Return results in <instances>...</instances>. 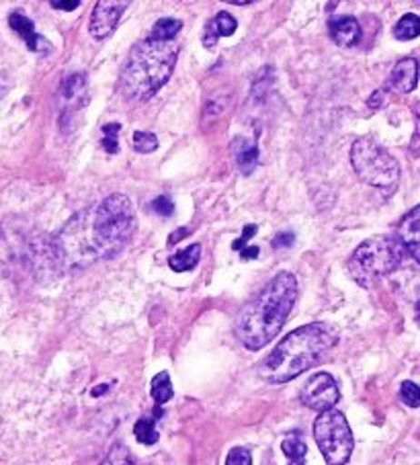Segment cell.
<instances>
[{"instance_id": "30bf717a", "label": "cell", "mask_w": 420, "mask_h": 465, "mask_svg": "<svg viewBox=\"0 0 420 465\" xmlns=\"http://www.w3.org/2000/svg\"><path fill=\"white\" fill-rule=\"evenodd\" d=\"M9 25H11L15 34H17L23 39V42H25V45L29 47L31 52H37V54H50L52 52L50 42H47L44 35L37 34L34 21L25 17V15H23L21 11L11 13Z\"/></svg>"}, {"instance_id": "f1b7e54d", "label": "cell", "mask_w": 420, "mask_h": 465, "mask_svg": "<svg viewBox=\"0 0 420 465\" xmlns=\"http://www.w3.org/2000/svg\"><path fill=\"white\" fill-rule=\"evenodd\" d=\"M50 5L54 9H60V11H76L80 6V0H52Z\"/></svg>"}, {"instance_id": "d4e9b609", "label": "cell", "mask_w": 420, "mask_h": 465, "mask_svg": "<svg viewBox=\"0 0 420 465\" xmlns=\"http://www.w3.org/2000/svg\"><path fill=\"white\" fill-rule=\"evenodd\" d=\"M400 396L404 400V404H408L410 408L420 406V390L415 381H404L400 388Z\"/></svg>"}, {"instance_id": "8992f818", "label": "cell", "mask_w": 420, "mask_h": 465, "mask_svg": "<svg viewBox=\"0 0 420 465\" xmlns=\"http://www.w3.org/2000/svg\"><path fill=\"white\" fill-rule=\"evenodd\" d=\"M404 254H406V248L402 246L398 238H369L355 248L349 267L353 277L367 287L374 279L390 275L398 269Z\"/></svg>"}, {"instance_id": "4fadbf2b", "label": "cell", "mask_w": 420, "mask_h": 465, "mask_svg": "<svg viewBox=\"0 0 420 465\" xmlns=\"http://www.w3.org/2000/svg\"><path fill=\"white\" fill-rule=\"evenodd\" d=\"M418 84V62L415 58H404L395 64L390 76V86L398 93H412Z\"/></svg>"}, {"instance_id": "484cf974", "label": "cell", "mask_w": 420, "mask_h": 465, "mask_svg": "<svg viewBox=\"0 0 420 465\" xmlns=\"http://www.w3.org/2000/svg\"><path fill=\"white\" fill-rule=\"evenodd\" d=\"M225 465H253V457L246 447H234L225 457Z\"/></svg>"}, {"instance_id": "4316f807", "label": "cell", "mask_w": 420, "mask_h": 465, "mask_svg": "<svg viewBox=\"0 0 420 465\" xmlns=\"http://www.w3.org/2000/svg\"><path fill=\"white\" fill-rule=\"evenodd\" d=\"M150 207L158 215H165V218H168V215L175 213V203L171 202V197H166V195H160L158 199H155V202L150 203Z\"/></svg>"}, {"instance_id": "52a82bcc", "label": "cell", "mask_w": 420, "mask_h": 465, "mask_svg": "<svg viewBox=\"0 0 420 465\" xmlns=\"http://www.w3.org/2000/svg\"><path fill=\"white\" fill-rule=\"evenodd\" d=\"M314 439H316L328 465H345L351 460L355 437L343 412L335 408L320 412L318 419L314 420Z\"/></svg>"}, {"instance_id": "f546056e", "label": "cell", "mask_w": 420, "mask_h": 465, "mask_svg": "<svg viewBox=\"0 0 420 465\" xmlns=\"http://www.w3.org/2000/svg\"><path fill=\"white\" fill-rule=\"evenodd\" d=\"M255 232H256V226H246V228H245V236H242V238L238 240V242H234V251H238V248H240V251H242V248H245V246H246V242H248V238H250V236H253V234H255Z\"/></svg>"}, {"instance_id": "2e32d148", "label": "cell", "mask_w": 420, "mask_h": 465, "mask_svg": "<svg viewBox=\"0 0 420 465\" xmlns=\"http://www.w3.org/2000/svg\"><path fill=\"white\" fill-rule=\"evenodd\" d=\"M199 259H201V246L191 244L189 248H185V251L171 256V259H168V267H171L175 272H187L197 267Z\"/></svg>"}, {"instance_id": "277c9868", "label": "cell", "mask_w": 420, "mask_h": 465, "mask_svg": "<svg viewBox=\"0 0 420 465\" xmlns=\"http://www.w3.org/2000/svg\"><path fill=\"white\" fill-rule=\"evenodd\" d=\"M135 232V212L129 197H105L91 220V242L96 259H113L127 246Z\"/></svg>"}, {"instance_id": "e0dca14e", "label": "cell", "mask_w": 420, "mask_h": 465, "mask_svg": "<svg viewBox=\"0 0 420 465\" xmlns=\"http://www.w3.org/2000/svg\"><path fill=\"white\" fill-rule=\"evenodd\" d=\"M281 449H284V453L287 455L289 465H305L308 445H305V440L302 439L300 432H294V435H289L287 439H284Z\"/></svg>"}, {"instance_id": "83f0119b", "label": "cell", "mask_w": 420, "mask_h": 465, "mask_svg": "<svg viewBox=\"0 0 420 465\" xmlns=\"http://www.w3.org/2000/svg\"><path fill=\"white\" fill-rule=\"evenodd\" d=\"M294 244V234L292 232H281V234L275 236L273 240V248H287Z\"/></svg>"}, {"instance_id": "8fae6325", "label": "cell", "mask_w": 420, "mask_h": 465, "mask_svg": "<svg viewBox=\"0 0 420 465\" xmlns=\"http://www.w3.org/2000/svg\"><path fill=\"white\" fill-rule=\"evenodd\" d=\"M328 34L335 44L343 47H353L361 42V27L355 17H335L328 21Z\"/></svg>"}, {"instance_id": "6da1fadb", "label": "cell", "mask_w": 420, "mask_h": 465, "mask_svg": "<svg viewBox=\"0 0 420 465\" xmlns=\"http://www.w3.org/2000/svg\"><path fill=\"white\" fill-rule=\"evenodd\" d=\"M297 300V282L292 272L281 271L250 300L236 320L238 341L248 351H261L285 326Z\"/></svg>"}, {"instance_id": "ba28073f", "label": "cell", "mask_w": 420, "mask_h": 465, "mask_svg": "<svg viewBox=\"0 0 420 465\" xmlns=\"http://www.w3.org/2000/svg\"><path fill=\"white\" fill-rule=\"evenodd\" d=\"M341 400V390H338V383L330 373L320 371L310 378L302 390V402L312 408L316 412H326L333 411Z\"/></svg>"}, {"instance_id": "5b68a950", "label": "cell", "mask_w": 420, "mask_h": 465, "mask_svg": "<svg viewBox=\"0 0 420 465\" xmlns=\"http://www.w3.org/2000/svg\"><path fill=\"white\" fill-rule=\"evenodd\" d=\"M351 164L363 183L384 193H394L400 183V164L375 140L361 138L351 148Z\"/></svg>"}, {"instance_id": "9a60e30c", "label": "cell", "mask_w": 420, "mask_h": 465, "mask_svg": "<svg viewBox=\"0 0 420 465\" xmlns=\"http://www.w3.org/2000/svg\"><path fill=\"white\" fill-rule=\"evenodd\" d=\"M234 156H236V164L240 171L245 174H250L258 163V146L255 142L238 138L234 142Z\"/></svg>"}, {"instance_id": "ffe728a7", "label": "cell", "mask_w": 420, "mask_h": 465, "mask_svg": "<svg viewBox=\"0 0 420 465\" xmlns=\"http://www.w3.org/2000/svg\"><path fill=\"white\" fill-rule=\"evenodd\" d=\"M183 23L179 19H160L155 29H152L150 39H156V42H175V37L179 35Z\"/></svg>"}, {"instance_id": "7402d4cb", "label": "cell", "mask_w": 420, "mask_h": 465, "mask_svg": "<svg viewBox=\"0 0 420 465\" xmlns=\"http://www.w3.org/2000/svg\"><path fill=\"white\" fill-rule=\"evenodd\" d=\"M134 148L135 152H140V154H150V152H155L158 148V138L150 132H135Z\"/></svg>"}, {"instance_id": "5bb4252c", "label": "cell", "mask_w": 420, "mask_h": 465, "mask_svg": "<svg viewBox=\"0 0 420 465\" xmlns=\"http://www.w3.org/2000/svg\"><path fill=\"white\" fill-rule=\"evenodd\" d=\"M236 27H238V23H236V19L232 17L230 13H225V11L217 13L215 19H212L205 25L204 45L212 50V47L217 42V37H230V35H234V31H236Z\"/></svg>"}, {"instance_id": "cb8c5ba5", "label": "cell", "mask_w": 420, "mask_h": 465, "mask_svg": "<svg viewBox=\"0 0 420 465\" xmlns=\"http://www.w3.org/2000/svg\"><path fill=\"white\" fill-rule=\"evenodd\" d=\"M121 130L119 124H107L103 127V148L109 152V154H117V134Z\"/></svg>"}, {"instance_id": "44dd1931", "label": "cell", "mask_w": 420, "mask_h": 465, "mask_svg": "<svg viewBox=\"0 0 420 465\" xmlns=\"http://www.w3.org/2000/svg\"><path fill=\"white\" fill-rule=\"evenodd\" d=\"M134 435L142 445H156L160 439L158 430H156V420L150 419V416H142V419L135 422Z\"/></svg>"}, {"instance_id": "4dcf8cb0", "label": "cell", "mask_w": 420, "mask_h": 465, "mask_svg": "<svg viewBox=\"0 0 420 465\" xmlns=\"http://www.w3.org/2000/svg\"><path fill=\"white\" fill-rule=\"evenodd\" d=\"M384 91H375L374 93V97H371L369 101H367V105L371 107V109H379V107H382V101H384Z\"/></svg>"}, {"instance_id": "1f68e13d", "label": "cell", "mask_w": 420, "mask_h": 465, "mask_svg": "<svg viewBox=\"0 0 420 465\" xmlns=\"http://www.w3.org/2000/svg\"><path fill=\"white\" fill-rule=\"evenodd\" d=\"M242 259H256L258 256V248L256 246H250V248H242L240 251Z\"/></svg>"}, {"instance_id": "ac0fdd59", "label": "cell", "mask_w": 420, "mask_h": 465, "mask_svg": "<svg viewBox=\"0 0 420 465\" xmlns=\"http://www.w3.org/2000/svg\"><path fill=\"white\" fill-rule=\"evenodd\" d=\"M150 394H152V398H155V402L158 406L166 404L168 400H171L173 394H175L173 383H171V375H168L166 371H160L158 375H155V380H152Z\"/></svg>"}, {"instance_id": "603a6c76", "label": "cell", "mask_w": 420, "mask_h": 465, "mask_svg": "<svg viewBox=\"0 0 420 465\" xmlns=\"http://www.w3.org/2000/svg\"><path fill=\"white\" fill-rule=\"evenodd\" d=\"M101 465H135V463H134V460H132V455H129L127 447L117 443V445L111 447L109 455L105 457Z\"/></svg>"}, {"instance_id": "7c38bea8", "label": "cell", "mask_w": 420, "mask_h": 465, "mask_svg": "<svg viewBox=\"0 0 420 465\" xmlns=\"http://www.w3.org/2000/svg\"><path fill=\"white\" fill-rule=\"evenodd\" d=\"M400 242L406 248V252L415 261L420 259V207H412V210L404 215L400 223Z\"/></svg>"}, {"instance_id": "d6a6232c", "label": "cell", "mask_w": 420, "mask_h": 465, "mask_svg": "<svg viewBox=\"0 0 420 465\" xmlns=\"http://www.w3.org/2000/svg\"><path fill=\"white\" fill-rule=\"evenodd\" d=\"M109 390V386H99L96 390H93V396L96 398V396H101V394H105V391Z\"/></svg>"}, {"instance_id": "3957f363", "label": "cell", "mask_w": 420, "mask_h": 465, "mask_svg": "<svg viewBox=\"0 0 420 465\" xmlns=\"http://www.w3.org/2000/svg\"><path fill=\"white\" fill-rule=\"evenodd\" d=\"M176 58L179 45L175 42H156L148 37L135 44L121 74V91L132 101H150L168 83Z\"/></svg>"}, {"instance_id": "7a4b0ae2", "label": "cell", "mask_w": 420, "mask_h": 465, "mask_svg": "<svg viewBox=\"0 0 420 465\" xmlns=\"http://www.w3.org/2000/svg\"><path fill=\"white\" fill-rule=\"evenodd\" d=\"M336 342L338 332L335 326L326 322L300 326L273 349L271 355L261 363L258 373L269 383L292 381L308 369L316 367Z\"/></svg>"}, {"instance_id": "d6986e66", "label": "cell", "mask_w": 420, "mask_h": 465, "mask_svg": "<svg viewBox=\"0 0 420 465\" xmlns=\"http://www.w3.org/2000/svg\"><path fill=\"white\" fill-rule=\"evenodd\" d=\"M418 35H420V19L415 13L404 15V17L395 23L394 37L400 39V42H410V39H416Z\"/></svg>"}, {"instance_id": "9c48e42d", "label": "cell", "mask_w": 420, "mask_h": 465, "mask_svg": "<svg viewBox=\"0 0 420 465\" xmlns=\"http://www.w3.org/2000/svg\"><path fill=\"white\" fill-rule=\"evenodd\" d=\"M127 3L117 0H99L91 15V35L95 39H105L115 31L121 15L125 13Z\"/></svg>"}]
</instances>
